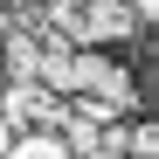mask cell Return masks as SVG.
<instances>
[{
    "label": "cell",
    "mask_w": 159,
    "mask_h": 159,
    "mask_svg": "<svg viewBox=\"0 0 159 159\" xmlns=\"http://www.w3.org/2000/svg\"><path fill=\"white\" fill-rule=\"evenodd\" d=\"M69 90H90V97H111L118 111H139V83H131V76H125L111 56H97L90 42L69 56Z\"/></svg>",
    "instance_id": "6da1fadb"
},
{
    "label": "cell",
    "mask_w": 159,
    "mask_h": 159,
    "mask_svg": "<svg viewBox=\"0 0 159 159\" xmlns=\"http://www.w3.org/2000/svg\"><path fill=\"white\" fill-rule=\"evenodd\" d=\"M56 118H62V97L42 90L35 76L0 83V139H7V131H28V125H56Z\"/></svg>",
    "instance_id": "7a4b0ae2"
},
{
    "label": "cell",
    "mask_w": 159,
    "mask_h": 159,
    "mask_svg": "<svg viewBox=\"0 0 159 159\" xmlns=\"http://www.w3.org/2000/svg\"><path fill=\"white\" fill-rule=\"evenodd\" d=\"M125 35H139V21H131L125 0H83L76 7V48L83 42H125Z\"/></svg>",
    "instance_id": "3957f363"
},
{
    "label": "cell",
    "mask_w": 159,
    "mask_h": 159,
    "mask_svg": "<svg viewBox=\"0 0 159 159\" xmlns=\"http://www.w3.org/2000/svg\"><path fill=\"white\" fill-rule=\"evenodd\" d=\"M0 159H69V145L56 139V125H28L0 139Z\"/></svg>",
    "instance_id": "277c9868"
},
{
    "label": "cell",
    "mask_w": 159,
    "mask_h": 159,
    "mask_svg": "<svg viewBox=\"0 0 159 159\" xmlns=\"http://www.w3.org/2000/svg\"><path fill=\"white\" fill-rule=\"evenodd\" d=\"M62 111H69V118H83V125H97V131L125 118V111H118L111 97H90V90H69V97H62Z\"/></svg>",
    "instance_id": "5b68a950"
},
{
    "label": "cell",
    "mask_w": 159,
    "mask_h": 159,
    "mask_svg": "<svg viewBox=\"0 0 159 159\" xmlns=\"http://www.w3.org/2000/svg\"><path fill=\"white\" fill-rule=\"evenodd\" d=\"M56 139L69 145V159H83V152H97V145H104V131H97V125H83V118H69V111H62V118H56Z\"/></svg>",
    "instance_id": "8992f818"
},
{
    "label": "cell",
    "mask_w": 159,
    "mask_h": 159,
    "mask_svg": "<svg viewBox=\"0 0 159 159\" xmlns=\"http://www.w3.org/2000/svg\"><path fill=\"white\" fill-rule=\"evenodd\" d=\"M125 7H131V21H139V28H145V21L159 14V0H125Z\"/></svg>",
    "instance_id": "52a82bcc"
},
{
    "label": "cell",
    "mask_w": 159,
    "mask_h": 159,
    "mask_svg": "<svg viewBox=\"0 0 159 159\" xmlns=\"http://www.w3.org/2000/svg\"><path fill=\"white\" fill-rule=\"evenodd\" d=\"M83 159H125V152H111V145H97V152H83Z\"/></svg>",
    "instance_id": "ba28073f"
},
{
    "label": "cell",
    "mask_w": 159,
    "mask_h": 159,
    "mask_svg": "<svg viewBox=\"0 0 159 159\" xmlns=\"http://www.w3.org/2000/svg\"><path fill=\"white\" fill-rule=\"evenodd\" d=\"M0 35H7V7H0Z\"/></svg>",
    "instance_id": "9c48e42d"
},
{
    "label": "cell",
    "mask_w": 159,
    "mask_h": 159,
    "mask_svg": "<svg viewBox=\"0 0 159 159\" xmlns=\"http://www.w3.org/2000/svg\"><path fill=\"white\" fill-rule=\"evenodd\" d=\"M0 83H7V69H0Z\"/></svg>",
    "instance_id": "30bf717a"
}]
</instances>
